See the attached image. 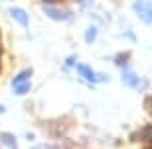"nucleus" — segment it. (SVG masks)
<instances>
[{"label": "nucleus", "mask_w": 152, "mask_h": 149, "mask_svg": "<svg viewBox=\"0 0 152 149\" xmlns=\"http://www.w3.org/2000/svg\"><path fill=\"white\" fill-rule=\"evenodd\" d=\"M44 14L48 18H51V20H56V22H65V20H69L71 18V14L65 10H61V8H57L56 4H45L44 2Z\"/></svg>", "instance_id": "1"}, {"label": "nucleus", "mask_w": 152, "mask_h": 149, "mask_svg": "<svg viewBox=\"0 0 152 149\" xmlns=\"http://www.w3.org/2000/svg\"><path fill=\"white\" fill-rule=\"evenodd\" d=\"M132 8L144 24H152V4H148L146 0H136Z\"/></svg>", "instance_id": "2"}, {"label": "nucleus", "mask_w": 152, "mask_h": 149, "mask_svg": "<svg viewBox=\"0 0 152 149\" xmlns=\"http://www.w3.org/2000/svg\"><path fill=\"white\" fill-rule=\"evenodd\" d=\"M10 16H12V20H14L16 24H20L22 28H28L30 18H28V14H26L22 8H18V6H12V8H10Z\"/></svg>", "instance_id": "3"}, {"label": "nucleus", "mask_w": 152, "mask_h": 149, "mask_svg": "<svg viewBox=\"0 0 152 149\" xmlns=\"http://www.w3.org/2000/svg\"><path fill=\"white\" fill-rule=\"evenodd\" d=\"M123 83L126 84V86H130V89H138V86H140V78H138V75H136L134 71L124 69L123 71Z\"/></svg>", "instance_id": "4"}, {"label": "nucleus", "mask_w": 152, "mask_h": 149, "mask_svg": "<svg viewBox=\"0 0 152 149\" xmlns=\"http://www.w3.org/2000/svg\"><path fill=\"white\" fill-rule=\"evenodd\" d=\"M75 69H77V73L81 75L83 78H87L89 83H97V75L93 73V69H91L89 65H85V63H79V65H75Z\"/></svg>", "instance_id": "5"}, {"label": "nucleus", "mask_w": 152, "mask_h": 149, "mask_svg": "<svg viewBox=\"0 0 152 149\" xmlns=\"http://www.w3.org/2000/svg\"><path fill=\"white\" fill-rule=\"evenodd\" d=\"M30 89H32V83H30V81H24V83L14 86V94H16V96H24V94L30 92Z\"/></svg>", "instance_id": "6"}, {"label": "nucleus", "mask_w": 152, "mask_h": 149, "mask_svg": "<svg viewBox=\"0 0 152 149\" xmlns=\"http://www.w3.org/2000/svg\"><path fill=\"white\" fill-rule=\"evenodd\" d=\"M30 77H32V69H24L22 73H18L16 77H14V81H12V84L16 86V84L24 83V81H30Z\"/></svg>", "instance_id": "7"}, {"label": "nucleus", "mask_w": 152, "mask_h": 149, "mask_svg": "<svg viewBox=\"0 0 152 149\" xmlns=\"http://www.w3.org/2000/svg\"><path fill=\"white\" fill-rule=\"evenodd\" d=\"M0 139H2V143H6L10 149H16V139H14V135H12V133H2V135H0Z\"/></svg>", "instance_id": "8"}, {"label": "nucleus", "mask_w": 152, "mask_h": 149, "mask_svg": "<svg viewBox=\"0 0 152 149\" xmlns=\"http://www.w3.org/2000/svg\"><path fill=\"white\" fill-rule=\"evenodd\" d=\"M95 39H97V28H95V26H91V28L85 32V41H87V43H93Z\"/></svg>", "instance_id": "9"}, {"label": "nucleus", "mask_w": 152, "mask_h": 149, "mask_svg": "<svg viewBox=\"0 0 152 149\" xmlns=\"http://www.w3.org/2000/svg\"><path fill=\"white\" fill-rule=\"evenodd\" d=\"M129 59H130V55H129V53H121L118 57H115V63H117L118 67H124L126 63H129Z\"/></svg>", "instance_id": "10"}, {"label": "nucleus", "mask_w": 152, "mask_h": 149, "mask_svg": "<svg viewBox=\"0 0 152 149\" xmlns=\"http://www.w3.org/2000/svg\"><path fill=\"white\" fill-rule=\"evenodd\" d=\"M144 141H148V143H152V126H148L144 132H142V135H140Z\"/></svg>", "instance_id": "11"}, {"label": "nucleus", "mask_w": 152, "mask_h": 149, "mask_svg": "<svg viewBox=\"0 0 152 149\" xmlns=\"http://www.w3.org/2000/svg\"><path fill=\"white\" fill-rule=\"evenodd\" d=\"M65 65H67V67H71V65H75V59H73V57H69V59H67V61H65Z\"/></svg>", "instance_id": "12"}, {"label": "nucleus", "mask_w": 152, "mask_h": 149, "mask_svg": "<svg viewBox=\"0 0 152 149\" xmlns=\"http://www.w3.org/2000/svg\"><path fill=\"white\" fill-rule=\"evenodd\" d=\"M45 4H53V2H57V0H44Z\"/></svg>", "instance_id": "13"}, {"label": "nucleus", "mask_w": 152, "mask_h": 149, "mask_svg": "<svg viewBox=\"0 0 152 149\" xmlns=\"http://www.w3.org/2000/svg\"><path fill=\"white\" fill-rule=\"evenodd\" d=\"M0 69H2V67H0Z\"/></svg>", "instance_id": "14"}]
</instances>
